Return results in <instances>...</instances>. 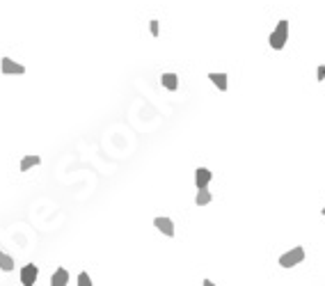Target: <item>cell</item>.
Returning <instances> with one entry per match:
<instances>
[{
    "mask_svg": "<svg viewBox=\"0 0 325 286\" xmlns=\"http://www.w3.org/2000/svg\"><path fill=\"white\" fill-rule=\"evenodd\" d=\"M286 42H289V21H279L277 28L270 32L268 44H270L272 51H282V48L286 46Z\"/></svg>",
    "mask_w": 325,
    "mask_h": 286,
    "instance_id": "cell-1",
    "label": "cell"
},
{
    "mask_svg": "<svg viewBox=\"0 0 325 286\" xmlns=\"http://www.w3.org/2000/svg\"><path fill=\"white\" fill-rule=\"evenodd\" d=\"M302 261H305V250H302V247H293L291 252L279 256V266H282V268H293V266H298V263H302Z\"/></svg>",
    "mask_w": 325,
    "mask_h": 286,
    "instance_id": "cell-2",
    "label": "cell"
},
{
    "mask_svg": "<svg viewBox=\"0 0 325 286\" xmlns=\"http://www.w3.org/2000/svg\"><path fill=\"white\" fill-rule=\"evenodd\" d=\"M0 71L5 73V76H21V73H25V66L14 62L12 57H2L0 60Z\"/></svg>",
    "mask_w": 325,
    "mask_h": 286,
    "instance_id": "cell-3",
    "label": "cell"
},
{
    "mask_svg": "<svg viewBox=\"0 0 325 286\" xmlns=\"http://www.w3.org/2000/svg\"><path fill=\"white\" fill-rule=\"evenodd\" d=\"M37 277H39V268H37L35 263L23 266V270H21V284H23V286H32L37 282Z\"/></svg>",
    "mask_w": 325,
    "mask_h": 286,
    "instance_id": "cell-4",
    "label": "cell"
},
{
    "mask_svg": "<svg viewBox=\"0 0 325 286\" xmlns=\"http://www.w3.org/2000/svg\"><path fill=\"white\" fill-rule=\"evenodd\" d=\"M154 227L158 229L160 233H165V236H174V222L170 220V218H156L154 220Z\"/></svg>",
    "mask_w": 325,
    "mask_h": 286,
    "instance_id": "cell-5",
    "label": "cell"
},
{
    "mask_svg": "<svg viewBox=\"0 0 325 286\" xmlns=\"http://www.w3.org/2000/svg\"><path fill=\"white\" fill-rule=\"evenodd\" d=\"M211 179H213V174H211V170H206V167H199V170L195 172V183H197V188H208Z\"/></svg>",
    "mask_w": 325,
    "mask_h": 286,
    "instance_id": "cell-6",
    "label": "cell"
},
{
    "mask_svg": "<svg viewBox=\"0 0 325 286\" xmlns=\"http://www.w3.org/2000/svg\"><path fill=\"white\" fill-rule=\"evenodd\" d=\"M66 282H69V273H66V268H58L53 275H51V284L53 286H65Z\"/></svg>",
    "mask_w": 325,
    "mask_h": 286,
    "instance_id": "cell-7",
    "label": "cell"
},
{
    "mask_svg": "<svg viewBox=\"0 0 325 286\" xmlns=\"http://www.w3.org/2000/svg\"><path fill=\"white\" fill-rule=\"evenodd\" d=\"M160 83H163L165 90H177L179 87V76L177 73H163V76H160Z\"/></svg>",
    "mask_w": 325,
    "mask_h": 286,
    "instance_id": "cell-8",
    "label": "cell"
},
{
    "mask_svg": "<svg viewBox=\"0 0 325 286\" xmlns=\"http://www.w3.org/2000/svg\"><path fill=\"white\" fill-rule=\"evenodd\" d=\"M208 80H211L220 92H227V73H208Z\"/></svg>",
    "mask_w": 325,
    "mask_h": 286,
    "instance_id": "cell-9",
    "label": "cell"
},
{
    "mask_svg": "<svg viewBox=\"0 0 325 286\" xmlns=\"http://www.w3.org/2000/svg\"><path fill=\"white\" fill-rule=\"evenodd\" d=\"M213 195L208 192V188H197V197H195V204L197 206H206V204H211Z\"/></svg>",
    "mask_w": 325,
    "mask_h": 286,
    "instance_id": "cell-10",
    "label": "cell"
},
{
    "mask_svg": "<svg viewBox=\"0 0 325 286\" xmlns=\"http://www.w3.org/2000/svg\"><path fill=\"white\" fill-rule=\"evenodd\" d=\"M39 163H42V158H39V156H25L23 161H21V172H28L30 167L39 165Z\"/></svg>",
    "mask_w": 325,
    "mask_h": 286,
    "instance_id": "cell-11",
    "label": "cell"
},
{
    "mask_svg": "<svg viewBox=\"0 0 325 286\" xmlns=\"http://www.w3.org/2000/svg\"><path fill=\"white\" fill-rule=\"evenodd\" d=\"M0 270H5V273L14 270V259L9 254H5V252H0Z\"/></svg>",
    "mask_w": 325,
    "mask_h": 286,
    "instance_id": "cell-12",
    "label": "cell"
},
{
    "mask_svg": "<svg viewBox=\"0 0 325 286\" xmlns=\"http://www.w3.org/2000/svg\"><path fill=\"white\" fill-rule=\"evenodd\" d=\"M78 284L80 286H92V277H89L87 273H80L78 275Z\"/></svg>",
    "mask_w": 325,
    "mask_h": 286,
    "instance_id": "cell-13",
    "label": "cell"
},
{
    "mask_svg": "<svg viewBox=\"0 0 325 286\" xmlns=\"http://www.w3.org/2000/svg\"><path fill=\"white\" fill-rule=\"evenodd\" d=\"M316 76H319V80H323V78H325V66H323V64L319 66V71H316Z\"/></svg>",
    "mask_w": 325,
    "mask_h": 286,
    "instance_id": "cell-14",
    "label": "cell"
},
{
    "mask_svg": "<svg viewBox=\"0 0 325 286\" xmlns=\"http://www.w3.org/2000/svg\"><path fill=\"white\" fill-rule=\"evenodd\" d=\"M151 35H158V21H151Z\"/></svg>",
    "mask_w": 325,
    "mask_h": 286,
    "instance_id": "cell-15",
    "label": "cell"
},
{
    "mask_svg": "<svg viewBox=\"0 0 325 286\" xmlns=\"http://www.w3.org/2000/svg\"><path fill=\"white\" fill-rule=\"evenodd\" d=\"M323 215H325V209H323Z\"/></svg>",
    "mask_w": 325,
    "mask_h": 286,
    "instance_id": "cell-16",
    "label": "cell"
}]
</instances>
